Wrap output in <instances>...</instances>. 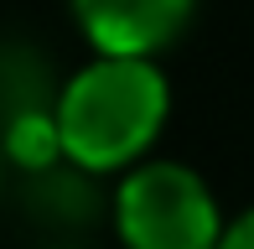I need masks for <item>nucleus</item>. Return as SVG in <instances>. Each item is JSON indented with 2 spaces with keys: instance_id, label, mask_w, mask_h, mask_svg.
Masks as SVG:
<instances>
[{
  "instance_id": "6",
  "label": "nucleus",
  "mask_w": 254,
  "mask_h": 249,
  "mask_svg": "<svg viewBox=\"0 0 254 249\" xmlns=\"http://www.w3.org/2000/svg\"><path fill=\"white\" fill-rule=\"evenodd\" d=\"M0 172H5V151H0Z\"/></svg>"
},
{
  "instance_id": "5",
  "label": "nucleus",
  "mask_w": 254,
  "mask_h": 249,
  "mask_svg": "<svg viewBox=\"0 0 254 249\" xmlns=\"http://www.w3.org/2000/svg\"><path fill=\"white\" fill-rule=\"evenodd\" d=\"M218 249H254V208H244L239 218H228L223 244H218Z\"/></svg>"
},
{
  "instance_id": "3",
  "label": "nucleus",
  "mask_w": 254,
  "mask_h": 249,
  "mask_svg": "<svg viewBox=\"0 0 254 249\" xmlns=\"http://www.w3.org/2000/svg\"><path fill=\"white\" fill-rule=\"evenodd\" d=\"M94 58H156L187 31L197 0H67Z\"/></svg>"
},
{
  "instance_id": "4",
  "label": "nucleus",
  "mask_w": 254,
  "mask_h": 249,
  "mask_svg": "<svg viewBox=\"0 0 254 249\" xmlns=\"http://www.w3.org/2000/svg\"><path fill=\"white\" fill-rule=\"evenodd\" d=\"M0 151H5V161L26 166V172H47L52 161H67L63 156V130H57V115L52 104H21L10 109L5 124H0Z\"/></svg>"
},
{
  "instance_id": "2",
  "label": "nucleus",
  "mask_w": 254,
  "mask_h": 249,
  "mask_svg": "<svg viewBox=\"0 0 254 249\" xmlns=\"http://www.w3.org/2000/svg\"><path fill=\"white\" fill-rule=\"evenodd\" d=\"M114 229L125 249H218L228 223L202 172L171 156H151L120 177Z\"/></svg>"
},
{
  "instance_id": "1",
  "label": "nucleus",
  "mask_w": 254,
  "mask_h": 249,
  "mask_svg": "<svg viewBox=\"0 0 254 249\" xmlns=\"http://www.w3.org/2000/svg\"><path fill=\"white\" fill-rule=\"evenodd\" d=\"M63 156L78 172H135L166 130L171 83L156 58H94L52 99Z\"/></svg>"
}]
</instances>
